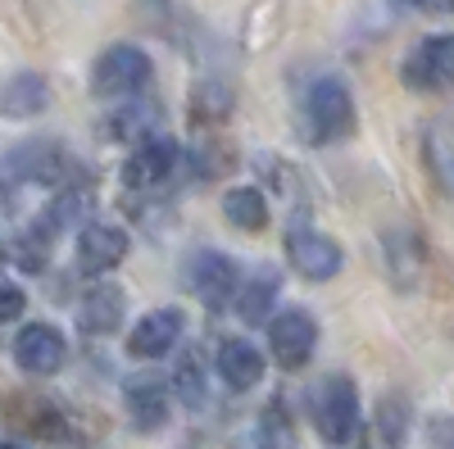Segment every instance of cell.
<instances>
[{
	"label": "cell",
	"mask_w": 454,
	"mask_h": 449,
	"mask_svg": "<svg viewBox=\"0 0 454 449\" xmlns=\"http://www.w3.org/2000/svg\"><path fill=\"white\" fill-rule=\"evenodd\" d=\"M192 114H196V123H223L232 114V87L223 78H205L192 96Z\"/></svg>",
	"instance_id": "cell-23"
},
{
	"label": "cell",
	"mask_w": 454,
	"mask_h": 449,
	"mask_svg": "<svg viewBox=\"0 0 454 449\" xmlns=\"http://www.w3.org/2000/svg\"><path fill=\"white\" fill-rule=\"evenodd\" d=\"M278 286H282L278 268L259 264V268L241 282V295H237V314H241V322H263V318H269V314H273V299H278Z\"/></svg>",
	"instance_id": "cell-21"
},
{
	"label": "cell",
	"mask_w": 454,
	"mask_h": 449,
	"mask_svg": "<svg viewBox=\"0 0 454 449\" xmlns=\"http://www.w3.org/2000/svg\"><path fill=\"white\" fill-rule=\"evenodd\" d=\"M0 449H32V445H23V440H5V445H0Z\"/></svg>",
	"instance_id": "cell-28"
},
{
	"label": "cell",
	"mask_w": 454,
	"mask_h": 449,
	"mask_svg": "<svg viewBox=\"0 0 454 449\" xmlns=\"http://www.w3.org/2000/svg\"><path fill=\"white\" fill-rule=\"evenodd\" d=\"M68 173H73V159L68 150L51 136H36V141H19L10 145L5 155V186L19 191V186H68Z\"/></svg>",
	"instance_id": "cell-2"
},
{
	"label": "cell",
	"mask_w": 454,
	"mask_h": 449,
	"mask_svg": "<svg viewBox=\"0 0 454 449\" xmlns=\"http://www.w3.org/2000/svg\"><path fill=\"white\" fill-rule=\"evenodd\" d=\"M223 218L241 232H263L269 228V200H263L259 186H232L223 196Z\"/></svg>",
	"instance_id": "cell-22"
},
{
	"label": "cell",
	"mask_w": 454,
	"mask_h": 449,
	"mask_svg": "<svg viewBox=\"0 0 454 449\" xmlns=\"http://www.w3.org/2000/svg\"><path fill=\"white\" fill-rule=\"evenodd\" d=\"M186 449H196V445H186Z\"/></svg>",
	"instance_id": "cell-29"
},
{
	"label": "cell",
	"mask_w": 454,
	"mask_h": 449,
	"mask_svg": "<svg viewBox=\"0 0 454 449\" xmlns=\"http://www.w3.org/2000/svg\"><path fill=\"white\" fill-rule=\"evenodd\" d=\"M23 305H27V299H23L19 282H5V286H0V322H14V318L23 314Z\"/></svg>",
	"instance_id": "cell-26"
},
{
	"label": "cell",
	"mask_w": 454,
	"mask_h": 449,
	"mask_svg": "<svg viewBox=\"0 0 454 449\" xmlns=\"http://www.w3.org/2000/svg\"><path fill=\"white\" fill-rule=\"evenodd\" d=\"M400 78H404L409 91H423V96L454 87V36H450V32L423 36V42L404 55Z\"/></svg>",
	"instance_id": "cell-7"
},
{
	"label": "cell",
	"mask_w": 454,
	"mask_h": 449,
	"mask_svg": "<svg viewBox=\"0 0 454 449\" xmlns=\"http://www.w3.org/2000/svg\"><path fill=\"white\" fill-rule=\"evenodd\" d=\"M300 119H305V136L314 145H332L346 141L359 123L355 114V96L340 78H314L305 91V105H300Z\"/></svg>",
	"instance_id": "cell-1"
},
{
	"label": "cell",
	"mask_w": 454,
	"mask_h": 449,
	"mask_svg": "<svg viewBox=\"0 0 454 449\" xmlns=\"http://www.w3.org/2000/svg\"><path fill=\"white\" fill-rule=\"evenodd\" d=\"M269 350L273 359L295 372V368H305L318 350V322L305 314V309H282L269 318Z\"/></svg>",
	"instance_id": "cell-9"
},
{
	"label": "cell",
	"mask_w": 454,
	"mask_h": 449,
	"mask_svg": "<svg viewBox=\"0 0 454 449\" xmlns=\"http://www.w3.org/2000/svg\"><path fill=\"white\" fill-rule=\"evenodd\" d=\"M128 318V295L114 286V282H100L91 290H82L78 299V327L87 336H109V331H119Z\"/></svg>",
	"instance_id": "cell-14"
},
{
	"label": "cell",
	"mask_w": 454,
	"mask_h": 449,
	"mask_svg": "<svg viewBox=\"0 0 454 449\" xmlns=\"http://www.w3.org/2000/svg\"><path fill=\"white\" fill-rule=\"evenodd\" d=\"M123 404H128V418L137 431H160L173 414V395L160 377H150V372H137V377L123 382Z\"/></svg>",
	"instance_id": "cell-13"
},
{
	"label": "cell",
	"mask_w": 454,
	"mask_h": 449,
	"mask_svg": "<svg viewBox=\"0 0 454 449\" xmlns=\"http://www.w3.org/2000/svg\"><path fill=\"white\" fill-rule=\"evenodd\" d=\"M259 431L263 440H269V449H291V418L282 414V399H273L269 408H263V418H259Z\"/></svg>",
	"instance_id": "cell-25"
},
{
	"label": "cell",
	"mask_w": 454,
	"mask_h": 449,
	"mask_svg": "<svg viewBox=\"0 0 454 449\" xmlns=\"http://www.w3.org/2000/svg\"><path fill=\"white\" fill-rule=\"evenodd\" d=\"M51 109V82L42 78V73H14V78L5 82V119H36Z\"/></svg>",
	"instance_id": "cell-19"
},
{
	"label": "cell",
	"mask_w": 454,
	"mask_h": 449,
	"mask_svg": "<svg viewBox=\"0 0 454 449\" xmlns=\"http://www.w3.org/2000/svg\"><path fill=\"white\" fill-rule=\"evenodd\" d=\"M150 78H155V64H150V55L132 42H119L96 55L91 64V91L100 100H128V96H141L150 87Z\"/></svg>",
	"instance_id": "cell-4"
},
{
	"label": "cell",
	"mask_w": 454,
	"mask_h": 449,
	"mask_svg": "<svg viewBox=\"0 0 454 449\" xmlns=\"http://www.w3.org/2000/svg\"><path fill=\"white\" fill-rule=\"evenodd\" d=\"M314 427L327 445H364V418H359V386L350 377H327L314 391Z\"/></svg>",
	"instance_id": "cell-3"
},
{
	"label": "cell",
	"mask_w": 454,
	"mask_h": 449,
	"mask_svg": "<svg viewBox=\"0 0 454 449\" xmlns=\"http://www.w3.org/2000/svg\"><path fill=\"white\" fill-rule=\"evenodd\" d=\"M182 327H186L182 309H150V314L137 318L132 331H128V354H132V359H145V363L173 354L177 341H182Z\"/></svg>",
	"instance_id": "cell-12"
},
{
	"label": "cell",
	"mask_w": 454,
	"mask_h": 449,
	"mask_svg": "<svg viewBox=\"0 0 454 449\" xmlns=\"http://www.w3.org/2000/svg\"><path fill=\"white\" fill-rule=\"evenodd\" d=\"M218 377L227 391H254L263 382V350L246 336H232V341L218 345Z\"/></svg>",
	"instance_id": "cell-15"
},
{
	"label": "cell",
	"mask_w": 454,
	"mask_h": 449,
	"mask_svg": "<svg viewBox=\"0 0 454 449\" xmlns=\"http://www.w3.org/2000/svg\"><path fill=\"white\" fill-rule=\"evenodd\" d=\"M55 232L46 228L42 218L36 222H27L23 232H10V241H5V259L19 268V273H46V264H51V250H55Z\"/></svg>",
	"instance_id": "cell-17"
},
{
	"label": "cell",
	"mask_w": 454,
	"mask_h": 449,
	"mask_svg": "<svg viewBox=\"0 0 454 449\" xmlns=\"http://www.w3.org/2000/svg\"><path fill=\"white\" fill-rule=\"evenodd\" d=\"M282 245H286V264L305 277V282H332V277L340 273V264H346L340 245H336L332 236L305 228V222H300V228H291Z\"/></svg>",
	"instance_id": "cell-8"
},
{
	"label": "cell",
	"mask_w": 454,
	"mask_h": 449,
	"mask_svg": "<svg viewBox=\"0 0 454 449\" xmlns=\"http://www.w3.org/2000/svg\"><path fill=\"white\" fill-rule=\"evenodd\" d=\"M186 164V150L173 141V136H150L141 145H132V155L123 159V186L128 191H160V186H168L177 177V168Z\"/></svg>",
	"instance_id": "cell-5"
},
{
	"label": "cell",
	"mask_w": 454,
	"mask_h": 449,
	"mask_svg": "<svg viewBox=\"0 0 454 449\" xmlns=\"http://www.w3.org/2000/svg\"><path fill=\"white\" fill-rule=\"evenodd\" d=\"M155 128H160V105H155V100H128V105H119V109H114V114L100 123V132H105L109 141H123V145L150 141V136H155Z\"/></svg>",
	"instance_id": "cell-16"
},
{
	"label": "cell",
	"mask_w": 454,
	"mask_h": 449,
	"mask_svg": "<svg viewBox=\"0 0 454 449\" xmlns=\"http://www.w3.org/2000/svg\"><path fill=\"white\" fill-rule=\"evenodd\" d=\"M173 395L182 408H192V414H200V408L209 404V368L200 359V350H182L177 354V368H173Z\"/></svg>",
	"instance_id": "cell-20"
},
{
	"label": "cell",
	"mask_w": 454,
	"mask_h": 449,
	"mask_svg": "<svg viewBox=\"0 0 454 449\" xmlns=\"http://www.w3.org/2000/svg\"><path fill=\"white\" fill-rule=\"evenodd\" d=\"M128 250H132V241H128V232L119 228V222L96 218V222H87V228L78 232V268L87 277H105V273H114L123 264Z\"/></svg>",
	"instance_id": "cell-10"
},
{
	"label": "cell",
	"mask_w": 454,
	"mask_h": 449,
	"mask_svg": "<svg viewBox=\"0 0 454 449\" xmlns=\"http://www.w3.org/2000/svg\"><path fill=\"white\" fill-rule=\"evenodd\" d=\"M36 218H42L55 236H64V232H73V228L82 232L87 222H96V218H91V191H87V186H64V191L51 196V205L36 213Z\"/></svg>",
	"instance_id": "cell-18"
},
{
	"label": "cell",
	"mask_w": 454,
	"mask_h": 449,
	"mask_svg": "<svg viewBox=\"0 0 454 449\" xmlns=\"http://www.w3.org/2000/svg\"><path fill=\"white\" fill-rule=\"evenodd\" d=\"M186 286H192V295L200 299L205 309H227L237 305L241 295V273L232 264V254L223 250H196L192 259H186Z\"/></svg>",
	"instance_id": "cell-6"
},
{
	"label": "cell",
	"mask_w": 454,
	"mask_h": 449,
	"mask_svg": "<svg viewBox=\"0 0 454 449\" xmlns=\"http://www.w3.org/2000/svg\"><path fill=\"white\" fill-rule=\"evenodd\" d=\"M377 436L387 445H400L409 436V399L404 395H387L377 404Z\"/></svg>",
	"instance_id": "cell-24"
},
{
	"label": "cell",
	"mask_w": 454,
	"mask_h": 449,
	"mask_svg": "<svg viewBox=\"0 0 454 449\" xmlns=\"http://www.w3.org/2000/svg\"><path fill=\"white\" fill-rule=\"evenodd\" d=\"M64 359H68V341L51 322H27L14 336V363L27 372V377H51V372L64 368Z\"/></svg>",
	"instance_id": "cell-11"
},
{
	"label": "cell",
	"mask_w": 454,
	"mask_h": 449,
	"mask_svg": "<svg viewBox=\"0 0 454 449\" xmlns=\"http://www.w3.org/2000/svg\"><path fill=\"white\" fill-rule=\"evenodd\" d=\"M427 445H432V449H454V422H450V418H436V422L427 427Z\"/></svg>",
	"instance_id": "cell-27"
}]
</instances>
